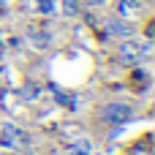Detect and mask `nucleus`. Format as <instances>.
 I'll list each match as a JSON object with an SVG mask.
<instances>
[{"instance_id":"nucleus-10","label":"nucleus","mask_w":155,"mask_h":155,"mask_svg":"<svg viewBox=\"0 0 155 155\" xmlns=\"http://www.w3.org/2000/svg\"><path fill=\"white\" fill-rule=\"evenodd\" d=\"M84 3H87V5H104L106 0H84Z\"/></svg>"},{"instance_id":"nucleus-7","label":"nucleus","mask_w":155,"mask_h":155,"mask_svg":"<svg viewBox=\"0 0 155 155\" xmlns=\"http://www.w3.org/2000/svg\"><path fill=\"white\" fill-rule=\"evenodd\" d=\"M19 95L25 98V101H33V98H38V84H33V82H27L22 90H19Z\"/></svg>"},{"instance_id":"nucleus-2","label":"nucleus","mask_w":155,"mask_h":155,"mask_svg":"<svg viewBox=\"0 0 155 155\" xmlns=\"http://www.w3.org/2000/svg\"><path fill=\"white\" fill-rule=\"evenodd\" d=\"M101 117L106 123H112V125H123V123L134 120V106H128L123 101H112V104H106L101 109Z\"/></svg>"},{"instance_id":"nucleus-8","label":"nucleus","mask_w":155,"mask_h":155,"mask_svg":"<svg viewBox=\"0 0 155 155\" xmlns=\"http://www.w3.org/2000/svg\"><path fill=\"white\" fill-rule=\"evenodd\" d=\"M63 14L65 16H76L79 14V0H63Z\"/></svg>"},{"instance_id":"nucleus-3","label":"nucleus","mask_w":155,"mask_h":155,"mask_svg":"<svg viewBox=\"0 0 155 155\" xmlns=\"http://www.w3.org/2000/svg\"><path fill=\"white\" fill-rule=\"evenodd\" d=\"M106 33L114 35V38H131L134 35V25L125 22V16H112L106 22Z\"/></svg>"},{"instance_id":"nucleus-1","label":"nucleus","mask_w":155,"mask_h":155,"mask_svg":"<svg viewBox=\"0 0 155 155\" xmlns=\"http://www.w3.org/2000/svg\"><path fill=\"white\" fill-rule=\"evenodd\" d=\"M27 144H30V136L19 125H14V123H3L0 125V147H5V150H25Z\"/></svg>"},{"instance_id":"nucleus-4","label":"nucleus","mask_w":155,"mask_h":155,"mask_svg":"<svg viewBox=\"0 0 155 155\" xmlns=\"http://www.w3.org/2000/svg\"><path fill=\"white\" fill-rule=\"evenodd\" d=\"M144 52H150V46L144 44V46H139V44H134V41H125L123 46H120V57H123V63H136Z\"/></svg>"},{"instance_id":"nucleus-9","label":"nucleus","mask_w":155,"mask_h":155,"mask_svg":"<svg viewBox=\"0 0 155 155\" xmlns=\"http://www.w3.org/2000/svg\"><path fill=\"white\" fill-rule=\"evenodd\" d=\"M38 8H41V11H46V14H49V11H52V8H54V0H38Z\"/></svg>"},{"instance_id":"nucleus-5","label":"nucleus","mask_w":155,"mask_h":155,"mask_svg":"<svg viewBox=\"0 0 155 155\" xmlns=\"http://www.w3.org/2000/svg\"><path fill=\"white\" fill-rule=\"evenodd\" d=\"M117 14L120 16H134L139 8H142V0H117Z\"/></svg>"},{"instance_id":"nucleus-6","label":"nucleus","mask_w":155,"mask_h":155,"mask_svg":"<svg viewBox=\"0 0 155 155\" xmlns=\"http://www.w3.org/2000/svg\"><path fill=\"white\" fill-rule=\"evenodd\" d=\"M65 155H93V142L90 139H79V142H74L68 147Z\"/></svg>"}]
</instances>
